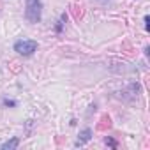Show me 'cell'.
I'll use <instances>...</instances> for the list:
<instances>
[{
	"instance_id": "cell-1",
	"label": "cell",
	"mask_w": 150,
	"mask_h": 150,
	"mask_svg": "<svg viewBox=\"0 0 150 150\" xmlns=\"http://www.w3.org/2000/svg\"><path fill=\"white\" fill-rule=\"evenodd\" d=\"M41 14H42V4H41V0H27L25 18L30 23H39L41 21Z\"/></svg>"
},
{
	"instance_id": "cell-2",
	"label": "cell",
	"mask_w": 150,
	"mask_h": 150,
	"mask_svg": "<svg viewBox=\"0 0 150 150\" xmlns=\"http://www.w3.org/2000/svg\"><path fill=\"white\" fill-rule=\"evenodd\" d=\"M35 50H37V42L35 41L21 39V41H16L14 42V51L20 53V55H23V57H30Z\"/></svg>"
},
{
	"instance_id": "cell-3",
	"label": "cell",
	"mask_w": 150,
	"mask_h": 150,
	"mask_svg": "<svg viewBox=\"0 0 150 150\" xmlns=\"http://www.w3.org/2000/svg\"><path fill=\"white\" fill-rule=\"evenodd\" d=\"M90 138H92V129H83L81 132H80V138H78V141H76V146H81V145H85L87 141H90Z\"/></svg>"
},
{
	"instance_id": "cell-4",
	"label": "cell",
	"mask_w": 150,
	"mask_h": 150,
	"mask_svg": "<svg viewBox=\"0 0 150 150\" xmlns=\"http://www.w3.org/2000/svg\"><path fill=\"white\" fill-rule=\"evenodd\" d=\"M20 145V138H11V139H7L6 143H2V150H14L16 146Z\"/></svg>"
},
{
	"instance_id": "cell-5",
	"label": "cell",
	"mask_w": 150,
	"mask_h": 150,
	"mask_svg": "<svg viewBox=\"0 0 150 150\" xmlns=\"http://www.w3.org/2000/svg\"><path fill=\"white\" fill-rule=\"evenodd\" d=\"M65 20H67V16H65V14H62V16H60V20H58V23H57V27H55V30H57L58 34L62 32V28H64V23H65Z\"/></svg>"
},
{
	"instance_id": "cell-6",
	"label": "cell",
	"mask_w": 150,
	"mask_h": 150,
	"mask_svg": "<svg viewBox=\"0 0 150 150\" xmlns=\"http://www.w3.org/2000/svg\"><path fill=\"white\" fill-rule=\"evenodd\" d=\"M104 143H106V145H110V146H117V141H115L113 138H106V139H104Z\"/></svg>"
},
{
	"instance_id": "cell-7",
	"label": "cell",
	"mask_w": 150,
	"mask_h": 150,
	"mask_svg": "<svg viewBox=\"0 0 150 150\" xmlns=\"http://www.w3.org/2000/svg\"><path fill=\"white\" fill-rule=\"evenodd\" d=\"M148 21H150V18H148V16H145V18H143V23H145V30H148V28H150Z\"/></svg>"
},
{
	"instance_id": "cell-8",
	"label": "cell",
	"mask_w": 150,
	"mask_h": 150,
	"mask_svg": "<svg viewBox=\"0 0 150 150\" xmlns=\"http://www.w3.org/2000/svg\"><path fill=\"white\" fill-rule=\"evenodd\" d=\"M4 104H6V106H16V103H14V101H9V99H6Z\"/></svg>"
}]
</instances>
